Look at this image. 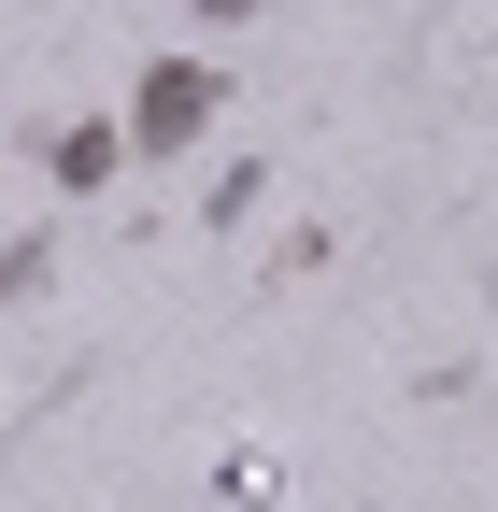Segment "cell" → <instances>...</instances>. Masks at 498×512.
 <instances>
[{
    "instance_id": "cell-3",
    "label": "cell",
    "mask_w": 498,
    "mask_h": 512,
    "mask_svg": "<svg viewBox=\"0 0 498 512\" xmlns=\"http://www.w3.org/2000/svg\"><path fill=\"white\" fill-rule=\"evenodd\" d=\"M200 15H228V29H242V15H257V0H200Z\"/></svg>"
},
{
    "instance_id": "cell-1",
    "label": "cell",
    "mask_w": 498,
    "mask_h": 512,
    "mask_svg": "<svg viewBox=\"0 0 498 512\" xmlns=\"http://www.w3.org/2000/svg\"><path fill=\"white\" fill-rule=\"evenodd\" d=\"M214 100H228V72H200V57H157V72H143V114H129V143H143V157H185V143L214 128Z\"/></svg>"
},
{
    "instance_id": "cell-2",
    "label": "cell",
    "mask_w": 498,
    "mask_h": 512,
    "mask_svg": "<svg viewBox=\"0 0 498 512\" xmlns=\"http://www.w3.org/2000/svg\"><path fill=\"white\" fill-rule=\"evenodd\" d=\"M43 171L72 185V200H100V185H114V128H100V114H86V128H57V143H43Z\"/></svg>"
}]
</instances>
